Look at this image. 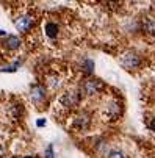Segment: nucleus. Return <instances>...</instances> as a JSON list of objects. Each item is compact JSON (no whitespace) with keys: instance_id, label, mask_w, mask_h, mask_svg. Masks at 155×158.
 <instances>
[{"instance_id":"obj_1","label":"nucleus","mask_w":155,"mask_h":158,"mask_svg":"<svg viewBox=\"0 0 155 158\" xmlns=\"http://www.w3.org/2000/svg\"><path fill=\"white\" fill-rule=\"evenodd\" d=\"M102 89H103V83L99 78H86L80 85V94L88 96V97H93V96L99 94Z\"/></svg>"},{"instance_id":"obj_2","label":"nucleus","mask_w":155,"mask_h":158,"mask_svg":"<svg viewBox=\"0 0 155 158\" xmlns=\"http://www.w3.org/2000/svg\"><path fill=\"white\" fill-rule=\"evenodd\" d=\"M119 63L122 64L124 69L132 71V69H136V67L141 64V58H140V55H138L136 52L128 50V52H125V53H122V55H121Z\"/></svg>"},{"instance_id":"obj_3","label":"nucleus","mask_w":155,"mask_h":158,"mask_svg":"<svg viewBox=\"0 0 155 158\" xmlns=\"http://www.w3.org/2000/svg\"><path fill=\"white\" fill-rule=\"evenodd\" d=\"M80 99H82L80 91L71 89V91H66V93L61 96L60 102H61V105H64L66 108H74V106H77V105L80 103Z\"/></svg>"},{"instance_id":"obj_4","label":"nucleus","mask_w":155,"mask_h":158,"mask_svg":"<svg viewBox=\"0 0 155 158\" xmlns=\"http://www.w3.org/2000/svg\"><path fill=\"white\" fill-rule=\"evenodd\" d=\"M47 97V89L44 88L42 85H33L31 89H30V99L35 105H41L44 103V100H46Z\"/></svg>"},{"instance_id":"obj_5","label":"nucleus","mask_w":155,"mask_h":158,"mask_svg":"<svg viewBox=\"0 0 155 158\" xmlns=\"http://www.w3.org/2000/svg\"><path fill=\"white\" fill-rule=\"evenodd\" d=\"M90 124H91V114L86 113V111L78 113V114L75 116V119H74V127H77L80 130H86L88 127H90Z\"/></svg>"},{"instance_id":"obj_6","label":"nucleus","mask_w":155,"mask_h":158,"mask_svg":"<svg viewBox=\"0 0 155 158\" xmlns=\"http://www.w3.org/2000/svg\"><path fill=\"white\" fill-rule=\"evenodd\" d=\"M121 111H122L121 103L118 100H113V102L107 103V106H105V116L110 118V119H116V118H119Z\"/></svg>"},{"instance_id":"obj_7","label":"nucleus","mask_w":155,"mask_h":158,"mask_svg":"<svg viewBox=\"0 0 155 158\" xmlns=\"http://www.w3.org/2000/svg\"><path fill=\"white\" fill-rule=\"evenodd\" d=\"M31 27H33V19L30 16H20L16 19V28L19 31H22V33L28 31Z\"/></svg>"},{"instance_id":"obj_8","label":"nucleus","mask_w":155,"mask_h":158,"mask_svg":"<svg viewBox=\"0 0 155 158\" xmlns=\"http://www.w3.org/2000/svg\"><path fill=\"white\" fill-rule=\"evenodd\" d=\"M2 46H3L6 50H10V52H13V50H17V49L20 47V39H19L17 36H13V35H10V36H6V38L2 41Z\"/></svg>"},{"instance_id":"obj_9","label":"nucleus","mask_w":155,"mask_h":158,"mask_svg":"<svg viewBox=\"0 0 155 158\" xmlns=\"http://www.w3.org/2000/svg\"><path fill=\"white\" fill-rule=\"evenodd\" d=\"M143 30L149 35H155V19L153 17H146L143 20Z\"/></svg>"},{"instance_id":"obj_10","label":"nucleus","mask_w":155,"mask_h":158,"mask_svg":"<svg viewBox=\"0 0 155 158\" xmlns=\"http://www.w3.org/2000/svg\"><path fill=\"white\" fill-rule=\"evenodd\" d=\"M60 33V27L55 24V22H49V24L46 25V35L50 38V39H55Z\"/></svg>"},{"instance_id":"obj_11","label":"nucleus","mask_w":155,"mask_h":158,"mask_svg":"<svg viewBox=\"0 0 155 158\" xmlns=\"http://www.w3.org/2000/svg\"><path fill=\"white\" fill-rule=\"evenodd\" d=\"M82 71H83L86 75H91L93 71H94V61L90 60V58H86V60L82 63Z\"/></svg>"},{"instance_id":"obj_12","label":"nucleus","mask_w":155,"mask_h":158,"mask_svg":"<svg viewBox=\"0 0 155 158\" xmlns=\"http://www.w3.org/2000/svg\"><path fill=\"white\" fill-rule=\"evenodd\" d=\"M107 158H125V155L121 152V150H110Z\"/></svg>"},{"instance_id":"obj_13","label":"nucleus","mask_w":155,"mask_h":158,"mask_svg":"<svg viewBox=\"0 0 155 158\" xmlns=\"http://www.w3.org/2000/svg\"><path fill=\"white\" fill-rule=\"evenodd\" d=\"M46 158H55V153H53V146H49L46 149Z\"/></svg>"},{"instance_id":"obj_14","label":"nucleus","mask_w":155,"mask_h":158,"mask_svg":"<svg viewBox=\"0 0 155 158\" xmlns=\"http://www.w3.org/2000/svg\"><path fill=\"white\" fill-rule=\"evenodd\" d=\"M149 128H150V130H152V131L155 133V116H153V118L150 119V122H149Z\"/></svg>"},{"instance_id":"obj_15","label":"nucleus","mask_w":155,"mask_h":158,"mask_svg":"<svg viewBox=\"0 0 155 158\" xmlns=\"http://www.w3.org/2000/svg\"><path fill=\"white\" fill-rule=\"evenodd\" d=\"M36 125H38V127H44V125H46V121L39 119V121H36Z\"/></svg>"},{"instance_id":"obj_16","label":"nucleus","mask_w":155,"mask_h":158,"mask_svg":"<svg viewBox=\"0 0 155 158\" xmlns=\"http://www.w3.org/2000/svg\"><path fill=\"white\" fill-rule=\"evenodd\" d=\"M3 155H5V149H3L2 146H0V158H2Z\"/></svg>"},{"instance_id":"obj_17","label":"nucleus","mask_w":155,"mask_h":158,"mask_svg":"<svg viewBox=\"0 0 155 158\" xmlns=\"http://www.w3.org/2000/svg\"><path fill=\"white\" fill-rule=\"evenodd\" d=\"M5 35H6V33H5L3 30H0V36H5Z\"/></svg>"},{"instance_id":"obj_18","label":"nucleus","mask_w":155,"mask_h":158,"mask_svg":"<svg viewBox=\"0 0 155 158\" xmlns=\"http://www.w3.org/2000/svg\"><path fill=\"white\" fill-rule=\"evenodd\" d=\"M24 158H35V156H31V155H25Z\"/></svg>"}]
</instances>
